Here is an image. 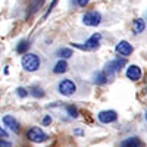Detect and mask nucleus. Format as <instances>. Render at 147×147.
<instances>
[{
	"mask_svg": "<svg viewBox=\"0 0 147 147\" xmlns=\"http://www.w3.org/2000/svg\"><path fill=\"white\" fill-rule=\"evenodd\" d=\"M0 147H12V143L5 140L3 137H0Z\"/></svg>",
	"mask_w": 147,
	"mask_h": 147,
	"instance_id": "obj_21",
	"label": "nucleus"
},
{
	"mask_svg": "<svg viewBox=\"0 0 147 147\" xmlns=\"http://www.w3.org/2000/svg\"><path fill=\"white\" fill-rule=\"evenodd\" d=\"M102 22V15L97 10H88L82 16V24L87 27H97Z\"/></svg>",
	"mask_w": 147,
	"mask_h": 147,
	"instance_id": "obj_6",
	"label": "nucleus"
},
{
	"mask_svg": "<svg viewBox=\"0 0 147 147\" xmlns=\"http://www.w3.org/2000/svg\"><path fill=\"white\" fill-rule=\"evenodd\" d=\"M57 91L62 94V96H66V97H69V96H72V94H75V91H77V84L74 82L72 80H62V81H59V84H57Z\"/></svg>",
	"mask_w": 147,
	"mask_h": 147,
	"instance_id": "obj_4",
	"label": "nucleus"
},
{
	"mask_svg": "<svg viewBox=\"0 0 147 147\" xmlns=\"http://www.w3.org/2000/svg\"><path fill=\"white\" fill-rule=\"evenodd\" d=\"M146 119H147V112H146Z\"/></svg>",
	"mask_w": 147,
	"mask_h": 147,
	"instance_id": "obj_27",
	"label": "nucleus"
},
{
	"mask_svg": "<svg viewBox=\"0 0 147 147\" xmlns=\"http://www.w3.org/2000/svg\"><path fill=\"white\" fill-rule=\"evenodd\" d=\"M97 118H99V121L102 124H112V122H115L118 119V113L115 110H102L97 115Z\"/></svg>",
	"mask_w": 147,
	"mask_h": 147,
	"instance_id": "obj_7",
	"label": "nucleus"
},
{
	"mask_svg": "<svg viewBox=\"0 0 147 147\" xmlns=\"http://www.w3.org/2000/svg\"><path fill=\"white\" fill-rule=\"evenodd\" d=\"M127 77L128 80L131 81H138L141 78V69L137 66V65H131L128 69H127Z\"/></svg>",
	"mask_w": 147,
	"mask_h": 147,
	"instance_id": "obj_11",
	"label": "nucleus"
},
{
	"mask_svg": "<svg viewBox=\"0 0 147 147\" xmlns=\"http://www.w3.org/2000/svg\"><path fill=\"white\" fill-rule=\"evenodd\" d=\"M107 80H109V77L106 75V74L102 71V72H99V74H96L94 75V82L96 84H99V85H103V84H106L107 82Z\"/></svg>",
	"mask_w": 147,
	"mask_h": 147,
	"instance_id": "obj_17",
	"label": "nucleus"
},
{
	"mask_svg": "<svg viewBox=\"0 0 147 147\" xmlns=\"http://www.w3.org/2000/svg\"><path fill=\"white\" fill-rule=\"evenodd\" d=\"M31 96H34V97H38V99H41V97H44V91L40 88V87H32V88H30V91H28Z\"/></svg>",
	"mask_w": 147,
	"mask_h": 147,
	"instance_id": "obj_18",
	"label": "nucleus"
},
{
	"mask_svg": "<svg viewBox=\"0 0 147 147\" xmlns=\"http://www.w3.org/2000/svg\"><path fill=\"white\" fill-rule=\"evenodd\" d=\"M88 2H90V0H77V5L80 7H85V6L88 5Z\"/></svg>",
	"mask_w": 147,
	"mask_h": 147,
	"instance_id": "obj_23",
	"label": "nucleus"
},
{
	"mask_svg": "<svg viewBox=\"0 0 147 147\" xmlns=\"http://www.w3.org/2000/svg\"><path fill=\"white\" fill-rule=\"evenodd\" d=\"M66 110H68V113H69L71 118H78V109L75 106H68Z\"/></svg>",
	"mask_w": 147,
	"mask_h": 147,
	"instance_id": "obj_19",
	"label": "nucleus"
},
{
	"mask_svg": "<svg viewBox=\"0 0 147 147\" xmlns=\"http://www.w3.org/2000/svg\"><path fill=\"white\" fill-rule=\"evenodd\" d=\"M28 49H30V41H27V40H22V41H19V43L16 44V53L24 55V53H27Z\"/></svg>",
	"mask_w": 147,
	"mask_h": 147,
	"instance_id": "obj_16",
	"label": "nucleus"
},
{
	"mask_svg": "<svg viewBox=\"0 0 147 147\" xmlns=\"http://www.w3.org/2000/svg\"><path fill=\"white\" fill-rule=\"evenodd\" d=\"M27 138H28L30 141H32V143H44V141H47L49 136H47V134H46L41 128L32 127V128H30V129L27 131Z\"/></svg>",
	"mask_w": 147,
	"mask_h": 147,
	"instance_id": "obj_5",
	"label": "nucleus"
},
{
	"mask_svg": "<svg viewBox=\"0 0 147 147\" xmlns=\"http://www.w3.org/2000/svg\"><path fill=\"white\" fill-rule=\"evenodd\" d=\"M0 137H3V138H7V132L2 128V127H0Z\"/></svg>",
	"mask_w": 147,
	"mask_h": 147,
	"instance_id": "obj_25",
	"label": "nucleus"
},
{
	"mask_svg": "<svg viewBox=\"0 0 147 147\" xmlns=\"http://www.w3.org/2000/svg\"><path fill=\"white\" fill-rule=\"evenodd\" d=\"M16 94L21 97V99H24V97H27L30 93H28V90H25V88H22V87H19L18 90H16Z\"/></svg>",
	"mask_w": 147,
	"mask_h": 147,
	"instance_id": "obj_20",
	"label": "nucleus"
},
{
	"mask_svg": "<svg viewBox=\"0 0 147 147\" xmlns=\"http://www.w3.org/2000/svg\"><path fill=\"white\" fill-rule=\"evenodd\" d=\"M115 52L118 53V55H121V56H124V57H127V56H129L132 52H134V49H132V46L128 43V41H119L118 44H116V47H115Z\"/></svg>",
	"mask_w": 147,
	"mask_h": 147,
	"instance_id": "obj_8",
	"label": "nucleus"
},
{
	"mask_svg": "<svg viewBox=\"0 0 147 147\" xmlns=\"http://www.w3.org/2000/svg\"><path fill=\"white\" fill-rule=\"evenodd\" d=\"M144 30H146V22H144V19H143V18H137L136 21H134V24H132V31H134V34L138 35V34L144 32Z\"/></svg>",
	"mask_w": 147,
	"mask_h": 147,
	"instance_id": "obj_13",
	"label": "nucleus"
},
{
	"mask_svg": "<svg viewBox=\"0 0 147 147\" xmlns=\"http://www.w3.org/2000/svg\"><path fill=\"white\" fill-rule=\"evenodd\" d=\"M56 3H57V0H53V3H52V5H50V7H49V10H47V13H46V15H44V18H46V16H47V15H49V13H50V12H52V10H53V7H55V6H56Z\"/></svg>",
	"mask_w": 147,
	"mask_h": 147,
	"instance_id": "obj_24",
	"label": "nucleus"
},
{
	"mask_svg": "<svg viewBox=\"0 0 147 147\" xmlns=\"http://www.w3.org/2000/svg\"><path fill=\"white\" fill-rule=\"evenodd\" d=\"M100 41H102V34L96 32L93 34L90 38L85 41L84 44H78V43H72V46L75 49H80V50H85V52H91V50H96L97 47L100 46Z\"/></svg>",
	"mask_w": 147,
	"mask_h": 147,
	"instance_id": "obj_2",
	"label": "nucleus"
},
{
	"mask_svg": "<svg viewBox=\"0 0 147 147\" xmlns=\"http://www.w3.org/2000/svg\"><path fill=\"white\" fill-rule=\"evenodd\" d=\"M3 124L10 129V131H13V132H19V124H18V121L12 116V115H5L3 116Z\"/></svg>",
	"mask_w": 147,
	"mask_h": 147,
	"instance_id": "obj_10",
	"label": "nucleus"
},
{
	"mask_svg": "<svg viewBox=\"0 0 147 147\" xmlns=\"http://www.w3.org/2000/svg\"><path fill=\"white\" fill-rule=\"evenodd\" d=\"M125 65H127V59L125 57H116V59H113V60H110V62L106 63L103 72L106 74L107 77H112L113 74L119 72Z\"/></svg>",
	"mask_w": 147,
	"mask_h": 147,
	"instance_id": "obj_3",
	"label": "nucleus"
},
{
	"mask_svg": "<svg viewBox=\"0 0 147 147\" xmlns=\"http://www.w3.org/2000/svg\"><path fill=\"white\" fill-rule=\"evenodd\" d=\"M119 147H146V146L141 141V138L134 136V137H128L125 140H122L121 144H119Z\"/></svg>",
	"mask_w": 147,
	"mask_h": 147,
	"instance_id": "obj_9",
	"label": "nucleus"
},
{
	"mask_svg": "<svg viewBox=\"0 0 147 147\" xmlns=\"http://www.w3.org/2000/svg\"><path fill=\"white\" fill-rule=\"evenodd\" d=\"M44 5V0H31L30 7H28V18L34 16L37 12L41 9V6Z\"/></svg>",
	"mask_w": 147,
	"mask_h": 147,
	"instance_id": "obj_12",
	"label": "nucleus"
},
{
	"mask_svg": "<svg viewBox=\"0 0 147 147\" xmlns=\"http://www.w3.org/2000/svg\"><path fill=\"white\" fill-rule=\"evenodd\" d=\"M21 63H22V68L27 72H35L40 69L41 60H40V56H37L34 53H24Z\"/></svg>",
	"mask_w": 147,
	"mask_h": 147,
	"instance_id": "obj_1",
	"label": "nucleus"
},
{
	"mask_svg": "<svg viewBox=\"0 0 147 147\" xmlns=\"http://www.w3.org/2000/svg\"><path fill=\"white\" fill-rule=\"evenodd\" d=\"M66 71H68V63L65 62V60H62V59H60L59 62L55 65V68H53V72L55 74H63Z\"/></svg>",
	"mask_w": 147,
	"mask_h": 147,
	"instance_id": "obj_15",
	"label": "nucleus"
},
{
	"mask_svg": "<svg viewBox=\"0 0 147 147\" xmlns=\"http://www.w3.org/2000/svg\"><path fill=\"white\" fill-rule=\"evenodd\" d=\"M74 134H77V136H82L84 131L82 129H75V131H74Z\"/></svg>",
	"mask_w": 147,
	"mask_h": 147,
	"instance_id": "obj_26",
	"label": "nucleus"
},
{
	"mask_svg": "<svg viewBox=\"0 0 147 147\" xmlns=\"http://www.w3.org/2000/svg\"><path fill=\"white\" fill-rule=\"evenodd\" d=\"M52 124V118H50V115H46L44 118H43V125H50Z\"/></svg>",
	"mask_w": 147,
	"mask_h": 147,
	"instance_id": "obj_22",
	"label": "nucleus"
},
{
	"mask_svg": "<svg viewBox=\"0 0 147 147\" xmlns=\"http://www.w3.org/2000/svg\"><path fill=\"white\" fill-rule=\"evenodd\" d=\"M56 56L60 57V59H69V57L74 56V52H72V49L63 47V49H59V50L56 52Z\"/></svg>",
	"mask_w": 147,
	"mask_h": 147,
	"instance_id": "obj_14",
	"label": "nucleus"
}]
</instances>
